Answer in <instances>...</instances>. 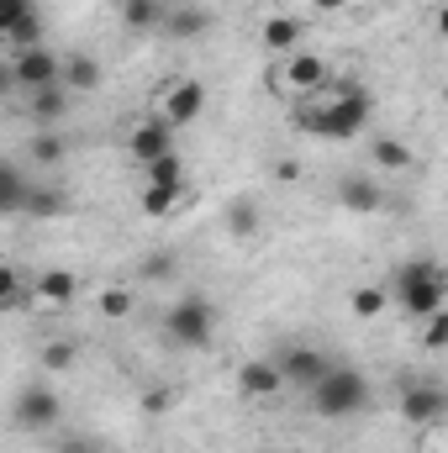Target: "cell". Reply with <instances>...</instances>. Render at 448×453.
<instances>
[{
	"label": "cell",
	"mask_w": 448,
	"mask_h": 453,
	"mask_svg": "<svg viewBox=\"0 0 448 453\" xmlns=\"http://www.w3.org/2000/svg\"><path fill=\"white\" fill-rule=\"evenodd\" d=\"M64 206H69V201H64L58 190H48V185H32V201H27V211H32V217H58Z\"/></svg>",
	"instance_id": "cell-30"
},
{
	"label": "cell",
	"mask_w": 448,
	"mask_h": 453,
	"mask_svg": "<svg viewBox=\"0 0 448 453\" xmlns=\"http://www.w3.org/2000/svg\"><path fill=\"white\" fill-rule=\"evenodd\" d=\"M0 301H5V311H21V306L37 301V296L27 290V280H21L16 269H5V274H0Z\"/></svg>",
	"instance_id": "cell-28"
},
{
	"label": "cell",
	"mask_w": 448,
	"mask_h": 453,
	"mask_svg": "<svg viewBox=\"0 0 448 453\" xmlns=\"http://www.w3.org/2000/svg\"><path fill=\"white\" fill-rule=\"evenodd\" d=\"M438 37H448V5H438Z\"/></svg>",
	"instance_id": "cell-38"
},
{
	"label": "cell",
	"mask_w": 448,
	"mask_h": 453,
	"mask_svg": "<svg viewBox=\"0 0 448 453\" xmlns=\"http://www.w3.org/2000/svg\"><path fill=\"white\" fill-rule=\"evenodd\" d=\"M58 453H101L96 438H58Z\"/></svg>",
	"instance_id": "cell-34"
},
{
	"label": "cell",
	"mask_w": 448,
	"mask_h": 453,
	"mask_svg": "<svg viewBox=\"0 0 448 453\" xmlns=\"http://www.w3.org/2000/svg\"><path fill=\"white\" fill-rule=\"evenodd\" d=\"M32 296H37V306H69L74 296H80V280L69 274V269H42L37 280H32Z\"/></svg>",
	"instance_id": "cell-18"
},
{
	"label": "cell",
	"mask_w": 448,
	"mask_h": 453,
	"mask_svg": "<svg viewBox=\"0 0 448 453\" xmlns=\"http://www.w3.org/2000/svg\"><path fill=\"white\" fill-rule=\"evenodd\" d=\"M116 16H121V27H132V32H158L164 16H169V5H164V0H121Z\"/></svg>",
	"instance_id": "cell-20"
},
{
	"label": "cell",
	"mask_w": 448,
	"mask_h": 453,
	"mask_svg": "<svg viewBox=\"0 0 448 453\" xmlns=\"http://www.w3.org/2000/svg\"><path fill=\"white\" fill-rule=\"evenodd\" d=\"M417 327H422V353H444L448 348V311L428 317V322H417Z\"/></svg>",
	"instance_id": "cell-29"
},
{
	"label": "cell",
	"mask_w": 448,
	"mask_h": 453,
	"mask_svg": "<svg viewBox=\"0 0 448 453\" xmlns=\"http://www.w3.org/2000/svg\"><path fill=\"white\" fill-rule=\"evenodd\" d=\"M27 201H32V180H27V169H21L16 158H5V164H0V211H5V217H21Z\"/></svg>",
	"instance_id": "cell-17"
},
{
	"label": "cell",
	"mask_w": 448,
	"mask_h": 453,
	"mask_svg": "<svg viewBox=\"0 0 448 453\" xmlns=\"http://www.w3.org/2000/svg\"><path fill=\"white\" fill-rule=\"evenodd\" d=\"M69 101H74V90L58 80V85L32 90V96H27V111H32V121H37V127H53V121H64V116H69Z\"/></svg>",
	"instance_id": "cell-16"
},
{
	"label": "cell",
	"mask_w": 448,
	"mask_h": 453,
	"mask_svg": "<svg viewBox=\"0 0 448 453\" xmlns=\"http://www.w3.org/2000/svg\"><path fill=\"white\" fill-rule=\"evenodd\" d=\"M64 80V58L42 42V48H21V53H11L5 58V85L11 90H21V96H32V90H42V85H58Z\"/></svg>",
	"instance_id": "cell-5"
},
{
	"label": "cell",
	"mask_w": 448,
	"mask_h": 453,
	"mask_svg": "<svg viewBox=\"0 0 448 453\" xmlns=\"http://www.w3.org/2000/svg\"><path fill=\"white\" fill-rule=\"evenodd\" d=\"M11 422L21 427V433H53L58 422H64V406H58V395L48 390V385H21L16 390V401H11Z\"/></svg>",
	"instance_id": "cell-7"
},
{
	"label": "cell",
	"mask_w": 448,
	"mask_h": 453,
	"mask_svg": "<svg viewBox=\"0 0 448 453\" xmlns=\"http://www.w3.org/2000/svg\"><path fill=\"white\" fill-rule=\"evenodd\" d=\"M285 390H290V385H285L274 353H269V358H248V364H237V395H248V401H280Z\"/></svg>",
	"instance_id": "cell-12"
},
{
	"label": "cell",
	"mask_w": 448,
	"mask_h": 453,
	"mask_svg": "<svg viewBox=\"0 0 448 453\" xmlns=\"http://www.w3.org/2000/svg\"><path fill=\"white\" fill-rule=\"evenodd\" d=\"M64 153H69V142L53 132V127H42L37 137H32V158L42 164V169H53V164H64Z\"/></svg>",
	"instance_id": "cell-25"
},
{
	"label": "cell",
	"mask_w": 448,
	"mask_h": 453,
	"mask_svg": "<svg viewBox=\"0 0 448 453\" xmlns=\"http://www.w3.org/2000/svg\"><path fill=\"white\" fill-rule=\"evenodd\" d=\"M274 364H280L285 385H296L301 395H312V390H317V380L333 369V358H328V353H317L312 342H280V348H274Z\"/></svg>",
	"instance_id": "cell-8"
},
{
	"label": "cell",
	"mask_w": 448,
	"mask_h": 453,
	"mask_svg": "<svg viewBox=\"0 0 448 453\" xmlns=\"http://www.w3.org/2000/svg\"><path fill=\"white\" fill-rule=\"evenodd\" d=\"M385 306H390V285H359V290L348 296V311H353L359 322H375Z\"/></svg>",
	"instance_id": "cell-24"
},
{
	"label": "cell",
	"mask_w": 448,
	"mask_h": 453,
	"mask_svg": "<svg viewBox=\"0 0 448 453\" xmlns=\"http://www.w3.org/2000/svg\"><path fill=\"white\" fill-rule=\"evenodd\" d=\"M74 364V342H42V369H69Z\"/></svg>",
	"instance_id": "cell-33"
},
{
	"label": "cell",
	"mask_w": 448,
	"mask_h": 453,
	"mask_svg": "<svg viewBox=\"0 0 448 453\" xmlns=\"http://www.w3.org/2000/svg\"><path fill=\"white\" fill-rule=\"evenodd\" d=\"M185 190L190 185H143V196H137V206L148 211V217H169L180 201H185Z\"/></svg>",
	"instance_id": "cell-23"
},
{
	"label": "cell",
	"mask_w": 448,
	"mask_h": 453,
	"mask_svg": "<svg viewBox=\"0 0 448 453\" xmlns=\"http://www.w3.org/2000/svg\"><path fill=\"white\" fill-rule=\"evenodd\" d=\"M148 274H153V280L174 274V253H153V258H148Z\"/></svg>",
	"instance_id": "cell-35"
},
{
	"label": "cell",
	"mask_w": 448,
	"mask_h": 453,
	"mask_svg": "<svg viewBox=\"0 0 448 453\" xmlns=\"http://www.w3.org/2000/svg\"><path fill=\"white\" fill-rule=\"evenodd\" d=\"M369 380L353 369V364H333L322 380H317V390L306 395L312 401V411L317 417H328V422H348V417H359V411H369Z\"/></svg>",
	"instance_id": "cell-3"
},
{
	"label": "cell",
	"mask_w": 448,
	"mask_h": 453,
	"mask_svg": "<svg viewBox=\"0 0 448 453\" xmlns=\"http://www.w3.org/2000/svg\"><path fill=\"white\" fill-rule=\"evenodd\" d=\"M201 111H206V85H201V80H174V85L158 96V116H164L174 132L190 127Z\"/></svg>",
	"instance_id": "cell-13"
},
{
	"label": "cell",
	"mask_w": 448,
	"mask_h": 453,
	"mask_svg": "<svg viewBox=\"0 0 448 453\" xmlns=\"http://www.w3.org/2000/svg\"><path fill=\"white\" fill-rule=\"evenodd\" d=\"M164 5H190V0H164Z\"/></svg>",
	"instance_id": "cell-39"
},
{
	"label": "cell",
	"mask_w": 448,
	"mask_h": 453,
	"mask_svg": "<svg viewBox=\"0 0 448 453\" xmlns=\"http://www.w3.org/2000/svg\"><path fill=\"white\" fill-rule=\"evenodd\" d=\"M337 206L353 211V217H375V211H385V185L369 180V174H343L337 180Z\"/></svg>",
	"instance_id": "cell-14"
},
{
	"label": "cell",
	"mask_w": 448,
	"mask_h": 453,
	"mask_svg": "<svg viewBox=\"0 0 448 453\" xmlns=\"http://www.w3.org/2000/svg\"><path fill=\"white\" fill-rule=\"evenodd\" d=\"M174 153V127L164 121V116H148V121H137L132 132H127V158L137 164V169H148V164H158V158H169Z\"/></svg>",
	"instance_id": "cell-10"
},
{
	"label": "cell",
	"mask_w": 448,
	"mask_h": 453,
	"mask_svg": "<svg viewBox=\"0 0 448 453\" xmlns=\"http://www.w3.org/2000/svg\"><path fill=\"white\" fill-rule=\"evenodd\" d=\"M333 74H328V58L322 53H290V58H274V90L285 96V101H306V96H317L322 85H328Z\"/></svg>",
	"instance_id": "cell-6"
},
{
	"label": "cell",
	"mask_w": 448,
	"mask_h": 453,
	"mask_svg": "<svg viewBox=\"0 0 448 453\" xmlns=\"http://www.w3.org/2000/svg\"><path fill=\"white\" fill-rule=\"evenodd\" d=\"M348 5H353V0H312V11H317V16H343Z\"/></svg>",
	"instance_id": "cell-36"
},
{
	"label": "cell",
	"mask_w": 448,
	"mask_h": 453,
	"mask_svg": "<svg viewBox=\"0 0 448 453\" xmlns=\"http://www.w3.org/2000/svg\"><path fill=\"white\" fill-rule=\"evenodd\" d=\"M212 21H217V16H212V11H201V5L190 0V5H169L164 32H169L174 42H196V37H206V32H212Z\"/></svg>",
	"instance_id": "cell-15"
},
{
	"label": "cell",
	"mask_w": 448,
	"mask_h": 453,
	"mask_svg": "<svg viewBox=\"0 0 448 453\" xmlns=\"http://www.w3.org/2000/svg\"><path fill=\"white\" fill-rule=\"evenodd\" d=\"M296 127L328 142H353L369 127V90L359 80H328L317 96L296 101Z\"/></svg>",
	"instance_id": "cell-1"
},
{
	"label": "cell",
	"mask_w": 448,
	"mask_h": 453,
	"mask_svg": "<svg viewBox=\"0 0 448 453\" xmlns=\"http://www.w3.org/2000/svg\"><path fill=\"white\" fill-rule=\"evenodd\" d=\"M143 180H148V185H185V158H180V153H169V158L148 164V169H143Z\"/></svg>",
	"instance_id": "cell-27"
},
{
	"label": "cell",
	"mask_w": 448,
	"mask_h": 453,
	"mask_svg": "<svg viewBox=\"0 0 448 453\" xmlns=\"http://www.w3.org/2000/svg\"><path fill=\"white\" fill-rule=\"evenodd\" d=\"M401 417L412 422V427H438L448 417V385H438V380H406L401 385Z\"/></svg>",
	"instance_id": "cell-9"
},
{
	"label": "cell",
	"mask_w": 448,
	"mask_h": 453,
	"mask_svg": "<svg viewBox=\"0 0 448 453\" xmlns=\"http://www.w3.org/2000/svg\"><path fill=\"white\" fill-rule=\"evenodd\" d=\"M301 37H306V21L290 16V11H269V16L259 21V48H264L269 58H290V53H301Z\"/></svg>",
	"instance_id": "cell-11"
},
{
	"label": "cell",
	"mask_w": 448,
	"mask_h": 453,
	"mask_svg": "<svg viewBox=\"0 0 448 453\" xmlns=\"http://www.w3.org/2000/svg\"><path fill=\"white\" fill-rule=\"evenodd\" d=\"M274 180H301V164H290V158H285V164H274Z\"/></svg>",
	"instance_id": "cell-37"
},
{
	"label": "cell",
	"mask_w": 448,
	"mask_h": 453,
	"mask_svg": "<svg viewBox=\"0 0 448 453\" xmlns=\"http://www.w3.org/2000/svg\"><path fill=\"white\" fill-rule=\"evenodd\" d=\"M164 338L174 348H206L217 338V306L206 296H180L164 317Z\"/></svg>",
	"instance_id": "cell-4"
},
{
	"label": "cell",
	"mask_w": 448,
	"mask_h": 453,
	"mask_svg": "<svg viewBox=\"0 0 448 453\" xmlns=\"http://www.w3.org/2000/svg\"><path fill=\"white\" fill-rule=\"evenodd\" d=\"M390 301L412 317V322H428L438 317L448 301V274L433 264V258H412L390 274Z\"/></svg>",
	"instance_id": "cell-2"
},
{
	"label": "cell",
	"mask_w": 448,
	"mask_h": 453,
	"mask_svg": "<svg viewBox=\"0 0 448 453\" xmlns=\"http://www.w3.org/2000/svg\"><path fill=\"white\" fill-rule=\"evenodd\" d=\"M101 80H106L101 58H90V53H69V58H64V85H69L74 96H90V90H101Z\"/></svg>",
	"instance_id": "cell-19"
},
{
	"label": "cell",
	"mask_w": 448,
	"mask_h": 453,
	"mask_svg": "<svg viewBox=\"0 0 448 453\" xmlns=\"http://www.w3.org/2000/svg\"><path fill=\"white\" fill-rule=\"evenodd\" d=\"M27 16H37V5H32V0H0V37H5V32H16Z\"/></svg>",
	"instance_id": "cell-32"
},
{
	"label": "cell",
	"mask_w": 448,
	"mask_h": 453,
	"mask_svg": "<svg viewBox=\"0 0 448 453\" xmlns=\"http://www.w3.org/2000/svg\"><path fill=\"white\" fill-rule=\"evenodd\" d=\"M96 311H101L106 322H121V317L132 311V290H127V285H106V290L96 296Z\"/></svg>",
	"instance_id": "cell-26"
},
{
	"label": "cell",
	"mask_w": 448,
	"mask_h": 453,
	"mask_svg": "<svg viewBox=\"0 0 448 453\" xmlns=\"http://www.w3.org/2000/svg\"><path fill=\"white\" fill-rule=\"evenodd\" d=\"M369 158H375V169H385V174L412 169V148H406L401 137H390V132H380V137L369 142Z\"/></svg>",
	"instance_id": "cell-21"
},
{
	"label": "cell",
	"mask_w": 448,
	"mask_h": 453,
	"mask_svg": "<svg viewBox=\"0 0 448 453\" xmlns=\"http://www.w3.org/2000/svg\"><path fill=\"white\" fill-rule=\"evenodd\" d=\"M227 232L232 237H253L259 232V222H264V211H259V201L253 196H237V201H227Z\"/></svg>",
	"instance_id": "cell-22"
},
{
	"label": "cell",
	"mask_w": 448,
	"mask_h": 453,
	"mask_svg": "<svg viewBox=\"0 0 448 453\" xmlns=\"http://www.w3.org/2000/svg\"><path fill=\"white\" fill-rule=\"evenodd\" d=\"M174 406H180V390H174V385H153V390L143 395V411H148V417H164V411H174Z\"/></svg>",
	"instance_id": "cell-31"
}]
</instances>
